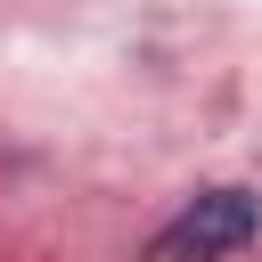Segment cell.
Listing matches in <instances>:
<instances>
[{
    "label": "cell",
    "instance_id": "cell-1",
    "mask_svg": "<svg viewBox=\"0 0 262 262\" xmlns=\"http://www.w3.org/2000/svg\"><path fill=\"white\" fill-rule=\"evenodd\" d=\"M254 229H262V205H254L246 188H205L196 205H180V213L147 237L139 262H221V254H237Z\"/></svg>",
    "mask_w": 262,
    "mask_h": 262
}]
</instances>
